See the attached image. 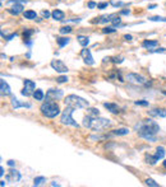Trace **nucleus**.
<instances>
[{
    "instance_id": "1",
    "label": "nucleus",
    "mask_w": 166,
    "mask_h": 187,
    "mask_svg": "<svg viewBox=\"0 0 166 187\" xmlns=\"http://www.w3.org/2000/svg\"><path fill=\"white\" fill-rule=\"evenodd\" d=\"M134 129L137 130L138 136L147 141H156V135L160 133V126L156 121H153L152 118H147V120H142L139 123H137Z\"/></svg>"
},
{
    "instance_id": "2",
    "label": "nucleus",
    "mask_w": 166,
    "mask_h": 187,
    "mask_svg": "<svg viewBox=\"0 0 166 187\" xmlns=\"http://www.w3.org/2000/svg\"><path fill=\"white\" fill-rule=\"evenodd\" d=\"M82 125L84 127H87L90 130H93V131H101V130L107 129L110 125H111V121L109 118H102V117H92L90 115L83 117Z\"/></svg>"
},
{
    "instance_id": "3",
    "label": "nucleus",
    "mask_w": 166,
    "mask_h": 187,
    "mask_svg": "<svg viewBox=\"0 0 166 187\" xmlns=\"http://www.w3.org/2000/svg\"><path fill=\"white\" fill-rule=\"evenodd\" d=\"M40 111H41V115L47 117V118H55L56 116L61 115L59 104H58V102H55V101H46V102H44L41 104Z\"/></svg>"
},
{
    "instance_id": "4",
    "label": "nucleus",
    "mask_w": 166,
    "mask_h": 187,
    "mask_svg": "<svg viewBox=\"0 0 166 187\" xmlns=\"http://www.w3.org/2000/svg\"><path fill=\"white\" fill-rule=\"evenodd\" d=\"M64 103H65V106L72 107V108H74V110H81V108H88L90 107L88 101H86L84 98L79 97L77 94H69V96H66V98L64 99Z\"/></svg>"
},
{
    "instance_id": "5",
    "label": "nucleus",
    "mask_w": 166,
    "mask_h": 187,
    "mask_svg": "<svg viewBox=\"0 0 166 187\" xmlns=\"http://www.w3.org/2000/svg\"><path fill=\"white\" fill-rule=\"evenodd\" d=\"M73 112H74V108L72 107H68V106H65V110L61 112L60 115V122L63 125H66V126H73V127H79V125L74 121V118H73Z\"/></svg>"
},
{
    "instance_id": "6",
    "label": "nucleus",
    "mask_w": 166,
    "mask_h": 187,
    "mask_svg": "<svg viewBox=\"0 0 166 187\" xmlns=\"http://www.w3.org/2000/svg\"><path fill=\"white\" fill-rule=\"evenodd\" d=\"M125 79L128 80L129 83H132L134 85H146V87L151 85V82H148V80H147L144 77L139 75V74H137V73H129V74H127Z\"/></svg>"
},
{
    "instance_id": "7",
    "label": "nucleus",
    "mask_w": 166,
    "mask_h": 187,
    "mask_svg": "<svg viewBox=\"0 0 166 187\" xmlns=\"http://www.w3.org/2000/svg\"><path fill=\"white\" fill-rule=\"evenodd\" d=\"M23 89H22V96H26V97H28V96H31L32 93L35 92V89H36V83L33 82V80H29V79H26L23 82Z\"/></svg>"
},
{
    "instance_id": "8",
    "label": "nucleus",
    "mask_w": 166,
    "mask_h": 187,
    "mask_svg": "<svg viewBox=\"0 0 166 187\" xmlns=\"http://www.w3.org/2000/svg\"><path fill=\"white\" fill-rule=\"evenodd\" d=\"M50 65H51V67L55 71L60 73V74H65V73H68V70H69L68 66H66L61 60H51Z\"/></svg>"
},
{
    "instance_id": "9",
    "label": "nucleus",
    "mask_w": 166,
    "mask_h": 187,
    "mask_svg": "<svg viewBox=\"0 0 166 187\" xmlns=\"http://www.w3.org/2000/svg\"><path fill=\"white\" fill-rule=\"evenodd\" d=\"M64 96V92L61 89H49L46 93V101H58Z\"/></svg>"
},
{
    "instance_id": "10",
    "label": "nucleus",
    "mask_w": 166,
    "mask_h": 187,
    "mask_svg": "<svg viewBox=\"0 0 166 187\" xmlns=\"http://www.w3.org/2000/svg\"><path fill=\"white\" fill-rule=\"evenodd\" d=\"M81 57H83V61H84V64L86 65H95V60L93 57H92V54H91V50H88L87 47H83V50L81 51Z\"/></svg>"
},
{
    "instance_id": "11",
    "label": "nucleus",
    "mask_w": 166,
    "mask_h": 187,
    "mask_svg": "<svg viewBox=\"0 0 166 187\" xmlns=\"http://www.w3.org/2000/svg\"><path fill=\"white\" fill-rule=\"evenodd\" d=\"M118 15L115 13H111V14H107V15H102V17H98V18H95L93 21L91 23H97V24H105V23H111L114 18Z\"/></svg>"
},
{
    "instance_id": "12",
    "label": "nucleus",
    "mask_w": 166,
    "mask_h": 187,
    "mask_svg": "<svg viewBox=\"0 0 166 187\" xmlns=\"http://www.w3.org/2000/svg\"><path fill=\"white\" fill-rule=\"evenodd\" d=\"M5 179L12 181V182H19V181L22 179V176L17 169H13V167H12V169H9V174L5 177Z\"/></svg>"
},
{
    "instance_id": "13",
    "label": "nucleus",
    "mask_w": 166,
    "mask_h": 187,
    "mask_svg": "<svg viewBox=\"0 0 166 187\" xmlns=\"http://www.w3.org/2000/svg\"><path fill=\"white\" fill-rule=\"evenodd\" d=\"M7 11H8L9 14H12V15L18 17L19 14H23L24 13V7H23V4H14L12 8L7 9Z\"/></svg>"
},
{
    "instance_id": "14",
    "label": "nucleus",
    "mask_w": 166,
    "mask_h": 187,
    "mask_svg": "<svg viewBox=\"0 0 166 187\" xmlns=\"http://www.w3.org/2000/svg\"><path fill=\"white\" fill-rule=\"evenodd\" d=\"M12 107H13V110H18L21 107H26V108H31V103H27V102H21L18 98L15 97H12Z\"/></svg>"
},
{
    "instance_id": "15",
    "label": "nucleus",
    "mask_w": 166,
    "mask_h": 187,
    "mask_svg": "<svg viewBox=\"0 0 166 187\" xmlns=\"http://www.w3.org/2000/svg\"><path fill=\"white\" fill-rule=\"evenodd\" d=\"M147 112H148V115L151 117H161V118L166 117V110L165 108H152Z\"/></svg>"
},
{
    "instance_id": "16",
    "label": "nucleus",
    "mask_w": 166,
    "mask_h": 187,
    "mask_svg": "<svg viewBox=\"0 0 166 187\" xmlns=\"http://www.w3.org/2000/svg\"><path fill=\"white\" fill-rule=\"evenodd\" d=\"M51 18L54 21H58V22H63L64 21V18H65V13L63 10H60V9H54L51 11Z\"/></svg>"
},
{
    "instance_id": "17",
    "label": "nucleus",
    "mask_w": 166,
    "mask_h": 187,
    "mask_svg": "<svg viewBox=\"0 0 166 187\" xmlns=\"http://www.w3.org/2000/svg\"><path fill=\"white\" fill-rule=\"evenodd\" d=\"M103 107H105L109 112H111V113H114V115H118L119 113V106L116 104V103H111V102H105L103 103Z\"/></svg>"
},
{
    "instance_id": "18",
    "label": "nucleus",
    "mask_w": 166,
    "mask_h": 187,
    "mask_svg": "<svg viewBox=\"0 0 166 187\" xmlns=\"http://www.w3.org/2000/svg\"><path fill=\"white\" fill-rule=\"evenodd\" d=\"M0 90H2V94L3 96H12L10 87H9V84L5 82L4 79L0 80Z\"/></svg>"
},
{
    "instance_id": "19",
    "label": "nucleus",
    "mask_w": 166,
    "mask_h": 187,
    "mask_svg": "<svg viewBox=\"0 0 166 187\" xmlns=\"http://www.w3.org/2000/svg\"><path fill=\"white\" fill-rule=\"evenodd\" d=\"M160 45V42L157 40H143L142 42V47L147 48V50H152Z\"/></svg>"
},
{
    "instance_id": "20",
    "label": "nucleus",
    "mask_w": 166,
    "mask_h": 187,
    "mask_svg": "<svg viewBox=\"0 0 166 187\" xmlns=\"http://www.w3.org/2000/svg\"><path fill=\"white\" fill-rule=\"evenodd\" d=\"M77 41L82 47H87L90 45V37L88 36H83V34H78L77 36Z\"/></svg>"
},
{
    "instance_id": "21",
    "label": "nucleus",
    "mask_w": 166,
    "mask_h": 187,
    "mask_svg": "<svg viewBox=\"0 0 166 187\" xmlns=\"http://www.w3.org/2000/svg\"><path fill=\"white\" fill-rule=\"evenodd\" d=\"M23 17H24V19L36 21V19H37V13H36L35 10L29 9V10H26V11H24V13H23Z\"/></svg>"
},
{
    "instance_id": "22",
    "label": "nucleus",
    "mask_w": 166,
    "mask_h": 187,
    "mask_svg": "<svg viewBox=\"0 0 166 187\" xmlns=\"http://www.w3.org/2000/svg\"><path fill=\"white\" fill-rule=\"evenodd\" d=\"M70 42V38L69 37H56V43H58V46L60 47V48H63V47H65L68 43Z\"/></svg>"
},
{
    "instance_id": "23",
    "label": "nucleus",
    "mask_w": 166,
    "mask_h": 187,
    "mask_svg": "<svg viewBox=\"0 0 166 187\" xmlns=\"http://www.w3.org/2000/svg\"><path fill=\"white\" fill-rule=\"evenodd\" d=\"M129 133H130V130H129L128 127H119V129L113 130V134L114 135H118V136H125Z\"/></svg>"
},
{
    "instance_id": "24",
    "label": "nucleus",
    "mask_w": 166,
    "mask_h": 187,
    "mask_svg": "<svg viewBox=\"0 0 166 187\" xmlns=\"http://www.w3.org/2000/svg\"><path fill=\"white\" fill-rule=\"evenodd\" d=\"M165 154H166V152H165V148H164V146H161V145H158V146L156 148V153H155V157H156V159H157V160H161V159H164Z\"/></svg>"
},
{
    "instance_id": "25",
    "label": "nucleus",
    "mask_w": 166,
    "mask_h": 187,
    "mask_svg": "<svg viewBox=\"0 0 166 187\" xmlns=\"http://www.w3.org/2000/svg\"><path fill=\"white\" fill-rule=\"evenodd\" d=\"M32 96H33V98L36 99V101H44L45 93H44L42 89H35V92L32 93Z\"/></svg>"
},
{
    "instance_id": "26",
    "label": "nucleus",
    "mask_w": 166,
    "mask_h": 187,
    "mask_svg": "<svg viewBox=\"0 0 166 187\" xmlns=\"http://www.w3.org/2000/svg\"><path fill=\"white\" fill-rule=\"evenodd\" d=\"M73 32V27L72 26H63L59 28V33L60 34H69Z\"/></svg>"
},
{
    "instance_id": "27",
    "label": "nucleus",
    "mask_w": 166,
    "mask_h": 187,
    "mask_svg": "<svg viewBox=\"0 0 166 187\" xmlns=\"http://www.w3.org/2000/svg\"><path fill=\"white\" fill-rule=\"evenodd\" d=\"M36 32L35 29H32V28H24V31H23V33H22V36H23V40H28V38H31V36H32L33 33Z\"/></svg>"
},
{
    "instance_id": "28",
    "label": "nucleus",
    "mask_w": 166,
    "mask_h": 187,
    "mask_svg": "<svg viewBox=\"0 0 166 187\" xmlns=\"http://www.w3.org/2000/svg\"><path fill=\"white\" fill-rule=\"evenodd\" d=\"M157 159L155 155H150V154H146V163H148L150 166H155L157 163Z\"/></svg>"
},
{
    "instance_id": "29",
    "label": "nucleus",
    "mask_w": 166,
    "mask_h": 187,
    "mask_svg": "<svg viewBox=\"0 0 166 187\" xmlns=\"http://www.w3.org/2000/svg\"><path fill=\"white\" fill-rule=\"evenodd\" d=\"M111 24H113V27H124V24H121V15H116L114 19H113V22H111Z\"/></svg>"
},
{
    "instance_id": "30",
    "label": "nucleus",
    "mask_w": 166,
    "mask_h": 187,
    "mask_svg": "<svg viewBox=\"0 0 166 187\" xmlns=\"http://www.w3.org/2000/svg\"><path fill=\"white\" fill-rule=\"evenodd\" d=\"M87 115H90L92 117H98L100 116V111H98V108H95V107H88L87 108Z\"/></svg>"
},
{
    "instance_id": "31",
    "label": "nucleus",
    "mask_w": 166,
    "mask_h": 187,
    "mask_svg": "<svg viewBox=\"0 0 166 187\" xmlns=\"http://www.w3.org/2000/svg\"><path fill=\"white\" fill-rule=\"evenodd\" d=\"M46 182V178L44 176H39V177H35L33 179V186H41Z\"/></svg>"
},
{
    "instance_id": "32",
    "label": "nucleus",
    "mask_w": 166,
    "mask_h": 187,
    "mask_svg": "<svg viewBox=\"0 0 166 187\" xmlns=\"http://www.w3.org/2000/svg\"><path fill=\"white\" fill-rule=\"evenodd\" d=\"M151 22H166V17H160V15H152L147 18Z\"/></svg>"
},
{
    "instance_id": "33",
    "label": "nucleus",
    "mask_w": 166,
    "mask_h": 187,
    "mask_svg": "<svg viewBox=\"0 0 166 187\" xmlns=\"http://www.w3.org/2000/svg\"><path fill=\"white\" fill-rule=\"evenodd\" d=\"M28 0H8L7 5H14V4H27Z\"/></svg>"
},
{
    "instance_id": "34",
    "label": "nucleus",
    "mask_w": 166,
    "mask_h": 187,
    "mask_svg": "<svg viewBox=\"0 0 166 187\" xmlns=\"http://www.w3.org/2000/svg\"><path fill=\"white\" fill-rule=\"evenodd\" d=\"M134 104H136V106H142V107H148V106H150L148 101H144V99H139V101H134Z\"/></svg>"
},
{
    "instance_id": "35",
    "label": "nucleus",
    "mask_w": 166,
    "mask_h": 187,
    "mask_svg": "<svg viewBox=\"0 0 166 187\" xmlns=\"http://www.w3.org/2000/svg\"><path fill=\"white\" fill-rule=\"evenodd\" d=\"M115 32H116L115 27H103V28H102V33L110 34V33H115Z\"/></svg>"
},
{
    "instance_id": "36",
    "label": "nucleus",
    "mask_w": 166,
    "mask_h": 187,
    "mask_svg": "<svg viewBox=\"0 0 166 187\" xmlns=\"http://www.w3.org/2000/svg\"><path fill=\"white\" fill-rule=\"evenodd\" d=\"M69 80V78L66 77V75H60V77H58L56 78V83H59V84H63V83H66Z\"/></svg>"
},
{
    "instance_id": "37",
    "label": "nucleus",
    "mask_w": 166,
    "mask_h": 187,
    "mask_svg": "<svg viewBox=\"0 0 166 187\" xmlns=\"http://www.w3.org/2000/svg\"><path fill=\"white\" fill-rule=\"evenodd\" d=\"M144 183L147 185V186H151V187H158V183L157 182H155L152 178H147L146 181H144Z\"/></svg>"
},
{
    "instance_id": "38",
    "label": "nucleus",
    "mask_w": 166,
    "mask_h": 187,
    "mask_svg": "<svg viewBox=\"0 0 166 187\" xmlns=\"http://www.w3.org/2000/svg\"><path fill=\"white\" fill-rule=\"evenodd\" d=\"M150 52H153V54H165L166 52V48L165 47H158V48H152V50H148Z\"/></svg>"
},
{
    "instance_id": "39",
    "label": "nucleus",
    "mask_w": 166,
    "mask_h": 187,
    "mask_svg": "<svg viewBox=\"0 0 166 187\" xmlns=\"http://www.w3.org/2000/svg\"><path fill=\"white\" fill-rule=\"evenodd\" d=\"M111 61L114 64H121V62L124 61V57H123V56H114V57H111Z\"/></svg>"
},
{
    "instance_id": "40",
    "label": "nucleus",
    "mask_w": 166,
    "mask_h": 187,
    "mask_svg": "<svg viewBox=\"0 0 166 187\" xmlns=\"http://www.w3.org/2000/svg\"><path fill=\"white\" fill-rule=\"evenodd\" d=\"M69 22H72V23H81V22H82V18H79V17H78V18H72V19H66V21L64 19V21H63L64 24L69 23Z\"/></svg>"
},
{
    "instance_id": "41",
    "label": "nucleus",
    "mask_w": 166,
    "mask_h": 187,
    "mask_svg": "<svg viewBox=\"0 0 166 187\" xmlns=\"http://www.w3.org/2000/svg\"><path fill=\"white\" fill-rule=\"evenodd\" d=\"M109 4L107 2H102V3H97V9H100V10H103V9H106L109 7Z\"/></svg>"
},
{
    "instance_id": "42",
    "label": "nucleus",
    "mask_w": 166,
    "mask_h": 187,
    "mask_svg": "<svg viewBox=\"0 0 166 187\" xmlns=\"http://www.w3.org/2000/svg\"><path fill=\"white\" fill-rule=\"evenodd\" d=\"M41 15H42V18H44V19H49V18L51 17V13H50V11H49L47 9H46V10L44 9V10L41 11Z\"/></svg>"
},
{
    "instance_id": "43",
    "label": "nucleus",
    "mask_w": 166,
    "mask_h": 187,
    "mask_svg": "<svg viewBox=\"0 0 166 187\" xmlns=\"http://www.w3.org/2000/svg\"><path fill=\"white\" fill-rule=\"evenodd\" d=\"M110 4L113 5V7H115V8H121V7H124V3L123 2H110Z\"/></svg>"
},
{
    "instance_id": "44",
    "label": "nucleus",
    "mask_w": 166,
    "mask_h": 187,
    "mask_svg": "<svg viewBox=\"0 0 166 187\" xmlns=\"http://www.w3.org/2000/svg\"><path fill=\"white\" fill-rule=\"evenodd\" d=\"M17 36H18V33H15V32H14V33H12V34H8V36H5L4 38L7 40V41H12V40H13V38H15Z\"/></svg>"
},
{
    "instance_id": "45",
    "label": "nucleus",
    "mask_w": 166,
    "mask_h": 187,
    "mask_svg": "<svg viewBox=\"0 0 166 187\" xmlns=\"http://www.w3.org/2000/svg\"><path fill=\"white\" fill-rule=\"evenodd\" d=\"M87 7H88V9H95V8H97V3L96 2H88V4H87Z\"/></svg>"
},
{
    "instance_id": "46",
    "label": "nucleus",
    "mask_w": 166,
    "mask_h": 187,
    "mask_svg": "<svg viewBox=\"0 0 166 187\" xmlns=\"http://www.w3.org/2000/svg\"><path fill=\"white\" fill-rule=\"evenodd\" d=\"M130 14V9H121L119 11V15H129Z\"/></svg>"
},
{
    "instance_id": "47",
    "label": "nucleus",
    "mask_w": 166,
    "mask_h": 187,
    "mask_svg": "<svg viewBox=\"0 0 166 187\" xmlns=\"http://www.w3.org/2000/svg\"><path fill=\"white\" fill-rule=\"evenodd\" d=\"M23 42H24V45L28 46L29 48H31V46L33 45V40H31V38H28V40H23Z\"/></svg>"
},
{
    "instance_id": "48",
    "label": "nucleus",
    "mask_w": 166,
    "mask_h": 187,
    "mask_svg": "<svg viewBox=\"0 0 166 187\" xmlns=\"http://www.w3.org/2000/svg\"><path fill=\"white\" fill-rule=\"evenodd\" d=\"M123 38H124L125 41H129V42H130V41L133 40V36H132V34H124V36H123Z\"/></svg>"
},
{
    "instance_id": "49",
    "label": "nucleus",
    "mask_w": 166,
    "mask_h": 187,
    "mask_svg": "<svg viewBox=\"0 0 166 187\" xmlns=\"http://www.w3.org/2000/svg\"><path fill=\"white\" fill-rule=\"evenodd\" d=\"M8 166H9V167H14V166H15V162H14L13 159L8 160Z\"/></svg>"
},
{
    "instance_id": "50",
    "label": "nucleus",
    "mask_w": 166,
    "mask_h": 187,
    "mask_svg": "<svg viewBox=\"0 0 166 187\" xmlns=\"http://www.w3.org/2000/svg\"><path fill=\"white\" fill-rule=\"evenodd\" d=\"M157 7V5L156 4H151V5H148V8H147V9H150V10H152V9H155Z\"/></svg>"
},
{
    "instance_id": "51",
    "label": "nucleus",
    "mask_w": 166,
    "mask_h": 187,
    "mask_svg": "<svg viewBox=\"0 0 166 187\" xmlns=\"http://www.w3.org/2000/svg\"><path fill=\"white\" fill-rule=\"evenodd\" d=\"M4 176V168H3V166L0 167V177H3Z\"/></svg>"
},
{
    "instance_id": "52",
    "label": "nucleus",
    "mask_w": 166,
    "mask_h": 187,
    "mask_svg": "<svg viewBox=\"0 0 166 187\" xmlns=\"http://www.w3.org/2000/svg\"><path fill=\"white\" fill-rule=\"evenodd\" d=\"M162 167L166 169V159H164V162H162Z\"/></svg>"
},
{
    "instance_id": "53",
    "label": "nucleus",
    "mask_w": 166,
    "mask_h": 187,
    "mask_svg": "<svg viewBox=\"0 0 166 187\" xmlns=\"http://www.w3.org/2000/svg\"><path fill=\"white\" fill-rule=\"evenodd\" d=\"M0 186L4 187V186H5V181H2V182H0Z\"/></svg>"
},
{
    "instance_id": "54",
    "label": "nucleus",
    "mask_w": 166,
    "mask_h": 187,
    "mask_svg": "<svg viewBox=\"0 0 166 187\" xmlns=\"http://www.w3.org/2000/svg\"><path fill=\"white\" fill-rule=\"evenodd\" d=\"M51 186H60V185L56 183V182H51Z\"/></svg>"
},
{
    "instance_id": "55",
    "label": "nucleus",
    "mask_w": 166,
    "mask_h": 187,
    "mask_svg": "<svg viewBox=\"0 0 166 187\" xmlns=\"http://www.w3.org/2000/svg\"><path fill=\"white\" fill-rule=\"evenodd\" d=\"M2 57H3V59H7V57H8V56H7V55H5V54H2Z\"/></svg>"
},
{
    "instance_id": "56",
    "label": "nucleus",
    "mask_w": 166,
    "mask_h": 187,
    "mask_svg": "<svg viewBox=\"0 0 166 187\" xmlns=\"http://www.w3.org/2000/svg\"><path fill=\"white\" fill-rule=\"evenodd\" d=\"M162 93H164V94H166V92H165V90H164V92H162Z\"/></svg>"
}]
</instances>
